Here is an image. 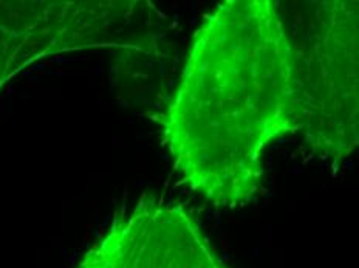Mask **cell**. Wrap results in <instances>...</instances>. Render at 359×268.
Returning <instances> with one entry per match:
<instances>
[{
  "label": "cell",
  "instance_id": "1",
  "mask_svg": "<svg viewBox=\"0 0 359 268\" xmlns=\"http://www.w3.org/2000/svg\"><path fill=\"white\" fill-rule=\"evenodd\" d=\"M160 123L175 170L208 202L234 208L259 194L265 149L299 132L279 2L226 0L208 14Z\"/></svg>",
  "mask_w": 359,
  "mask_h": 268
},
{
  "label": "cell",
  "instance_id": "4",
  "mask_svg": "<svg viewBox=\"0 0 359 268\" xmlns=\"http://www.w3.org/2000/svg\"><path fill=\"white\" fill-rule=\"evenodd\" d=\"M76 268H228L186 208L143 197L118 214Z\"/></svg>",
  "mask_w": 359,
  "mask_h": 268
},
{
  "label": "cell",
  "instance_id": "3",
  "mask_svg": "<svg viewBox=\"0 0 359 268\" xmlns=\"http://www.w3.org/2000/svg\"><path fill=\"white\" fill-rule=\"evenodd\" d=\"M161 14L152 4L137 0L0 2V88L45 58L121 50Z\"/></svg>",
  "mask_w": 359,
  "mask_h": 268
},
{
  "label": "cell",
  "instance_id": "2",
  "mask_svg": "<svg viewBox=\"0 0 359 268\" xmlns=\"http://www.w3.org/2000/svg\"><path fill=\"white\" fill-rule=\"evenodd\" d=\"M280 6L293 47L299 133L330 163L359 152V0Z\"/></svg>",
  "mask_w": 359,
  "mask_h": 268
}]
</instances>
